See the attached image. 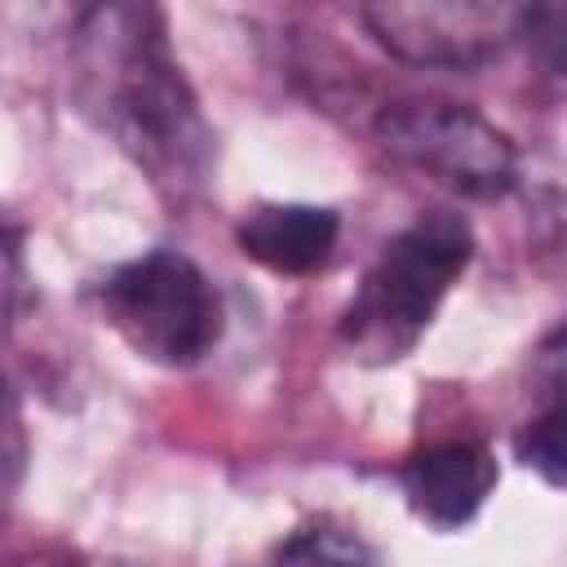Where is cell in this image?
Returning <instances> with one entry per match:
<instances>
[{
  "label": "cell",
  "instance_id": "5b68a950",
  "mask_svg": "<svg viewBox=\"0 0 567 567\" xmlns=\"http://www.w3.org/2000/svg\"><path fill=\"white\" fill-rule=\"evenodd\" d=\"M527 4L505 0H385L363 4L368 35L408 66L478 71L523 40Z\"/></svg>",
  "mask_w": 567,
  "mask_h": 567
},
{
  "label": "cell",
  "instance_id": "8992f818",
  "mask_svg": "<svg viewBox=\"0 0 567 567\" xmlns=\"http://www.w3.org/2000/svg\"><path fill=\"white\" fill-rule=\"evenodd\" d=\"M399 487L416 518H425L439 532H456L492 496L496 461L483 443H470V439L434 443V447L412 452L399 465Z\"/></svg>",
  "mask_w": 567,
  "mask_h": 567
},
{
  "label": "cell",
  "instance_id": "52a82bcc",
  "mask_svg": "<svg viewBox=\"0 0 567 567\" xmlns=\"http://www.w3.org/2000/svg\"><path fill=\"white\" fill-rule=\"evenodd\" d=\"M341 217L323 204H257L239 226L235 244L248 261L275 275H315L332 261Z\"/></svg>",
  "mask_w": 567,
  "mask_h": 567
},
{
  "label": "cell",
  "instance_id": "3957f363",
  "mask_svg": "<svg viewBox=\"0 0 567 567\" xmlns=\"http://www.w3.org/2000/svg\"><path fill=\"white\" fill-rule=\"evenodd\" d=\"M97 301L115 337L137 359L159 368L204 363L226 328L221 292L177 248H151L142 257L120 261L102 279Z\"/></svg>",
  "mask_w": 567,
  "mask_h": 567
},
{
  "label": "cell",
  "instance_id": "7a4b0ae2",
  "mask_svg": "<svg viewBox=\"0 0 567 567\" xmlns=\"http://www.w3.org/2000/svg\"><path fill=\"white\" fill-rule=\"evenodd\" d=\"M474 257V226L452 208H430L412 217L377 261L341 310V341L368 363L403 359L425 328L434 323L443 297L465 275Z\"/></svg>",
  "mask_w": 567,
  "mask_h": 567
},
{
  "label": "cell",
  "instance_id": "ba28073f",
  "mask_svg": "<svg viewBox=\"0 0 567 567\" xmlns=\"http://www.w3.org/2000/svg\"><path fill=\"white\" fill-rule=\"evenodd\" d=\"M270 567H377V554L354 532L337 523H315V527L292 532L279 545Z\"/></svg>",
  "mask_w": 567,
  "mask_h": 567
},
{
  "label": "cell",
  "instance_id": "9c48e42d",
  "mask_svg": "<svg viewBox=\"0 0 567 567\" xmlns=\"http://www.w3.org/2000/svg\"><path fill=\"white\" fill-rule=\"evenodd\" d=\"M518 461L532 465L549 487L563 483V399H558V385L545 403V412H536L523 434H518Z\"/></svg>",
  "mask_w": 567,
  "mask_h": 567
},
{
  "label": "cell",
  "instance_id": "6da1fadb",
  "mask_svg": "<svg viewBox=\"0 0 567 567\" xmlns=\"http://www.w3.org/2000/svg\"><path fill=\"white\" fill-rule=\"evenodd\" d=\"M71 80L102 133L168 195L190 199L213 173V128L173 53L164 9L93 4L75 22Z\"/></svg>",
  "mask_w": 567,
  "mask_h": 567
},
{
  "label": "cell",
  "instance_id": "277c9868",
  "mask_svg": "<svg viewBox=\"0 0 567 567\" xmlns=\"http://www.w3.org/2000/svg\"><path fill=\"white\" fill-rule=\"evenodd\" d=\"M377 142L403 168L461 199H505L518 186V151L505 128L452 97H399L377 111Z\"/></svg>",
  "mask_w": 567,
  "mask_h": 567
},
{
  "label": "cell",
  "instance_id": "30bf717a",
  "mask_svg": "<svg viewBox=\"0 0 567 567\" xmlns=\"http://www.w3.org/2000/svg\"><path fill=\"white\" fill-rule=\"evenodd\" d=\"M22 461H27V439H22V416H18V394L0 368V523L13 505V492L22 483Z\"/></svg>",
  "mask_w": 567,
  "mask_h": 567
}]
</instances>
